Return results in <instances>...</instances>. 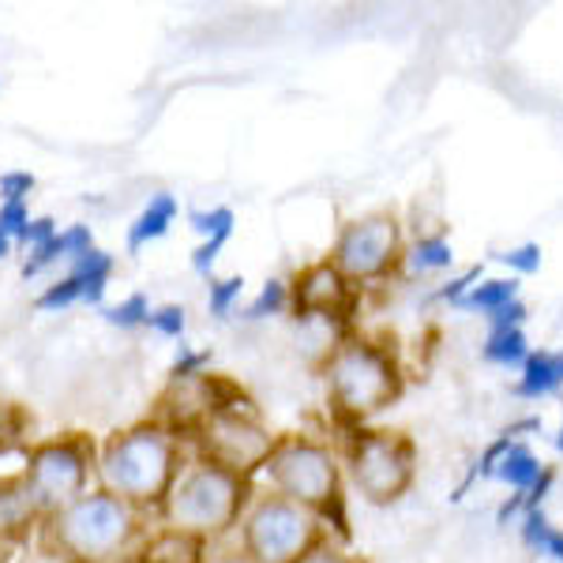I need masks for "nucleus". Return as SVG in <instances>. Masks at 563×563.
<instances>
[{
  "instance_id": "obj_16",
  "label": "nucleus",
  "mask_w": 563,
  "mask_h": 563,
  "mask_svg": "<svg viewBox=\"0 0 563 563\" xmlns=\"http://www.w3.org/2000/svg\"><path fill=\"white\" fill-rule=\"evenodd\" d=\"M95 249V238H90L87 225H68V230H57L49 241L38 244V249H31V260H26L23 275H38V271L53 267L57 260H79L87 256V252Z\"/></svg>"
},
{
  "instance_id": "obj_8",
  "label": "nucleus",
  "mask_w": 563,
  "mask_h": 563,
  "mask_svg": "<svg viewBox=\"0 0 563 563\" xmlns=\"http://www.w3.org/2000/svg\"><path fill=\"white\" fill-rule=\"evenodd\" d=\"M350 481L368 504L387 507L410 493L417 474V451L402 432L357 429L346 448Z\"/></svg>"
},
{
  "instance_id": "obj_12",
  "label": "nucleus",
  "mask_w": 563,
  "mask_h": 563,
  "mask_svg": "<svg viewBox=\"0 0 563 563\" xmlns=\"http://www.w3.org/2000/svg\"><path fill=\"white\" fill-rule=\"evenodd\" d=\"M350 301H353L350 282L334 271L331 260L305 267L294 282V305L305 316H342L350 312Z\"/></svg>"
},
{
  "instance_id": "obj_25",
  "label": "nucleus",
  "mask_w": 563,
  "mask_h": 563,
  "mask_svg": "<svg viewBox=\"0 0 563 563\" xmlns=\"http://www.w3.org/2000/svg\"><path fill=\"white\" fill-rule=\"evenodd\" d=\"M499 263H507V267L519 271V275H538V271H541V249H538V244H519V249L504 252Z\"/></svg>"
},
{
  "instance_id": "obj_29",
  "label": "nucleus",
  "mask_w": 563,
  "mask_h": 563,
  "mask_svg": "<svg viewBox=\"0 0 563 563\" xmlns=\"http://www.w3.org/2000/svg\"><path fill=\"white\" fill-rule=\"evenodd\" d=\"M34 177L31 174H4L0 177V196L4 203H23V196H31Z\"/></svg>"
},
{
  "instance_id": "obj_9",
  "label": "nucleus",
  "mask_w": 563,
  "mask_h": 563,
  "mask_svg": "<svg viewBox=\"0 0 563 563\" xmlns=\"http://www.w3.org/2000/svg\"><path fill=\"white\" fill-rule=\"evenodd\" d=\"M192 435H196L199 462H211V466L225 470V474H233V477H244V481H252L256 470L267 466L271 451H275V443H278L256 417L241 413L238 406L214 410Z\"/></svg>"
},
{
  "instance_id": "obj_34",
  "label": "nucleus",
  "mask_w": 563,
  "mask_h": 563,
  "mask_svg": "<svg viewBox=\"0 0 563 563\" xmlns=\"http://www.w3.org/2000/svg\"><path fill=\"white\" fill-rule=\"evenodd\" d=\"M301 563H357L350 556V552H342L339 544H331V541H323V544H316L312 552L301 560Z\"/></svg>"
},
{
  "instance_id": "obj_15",
  "label": "nucleus",
  "mask_w": 563,
  "mask_h": 563,
  "mask_svg": "<svg viewBox=\"0 0 563 563\" xmlns=\"http://www.w3.org/2000/svg\"><path fill=\"white\" fill-rule=\"evenodd\" d=\"M563 387V350H538L522 361V376L515 384L519 398H549Z\"/></svg>"
},
{
  "instance_id": "obj_21",
  "label": "nucleus",
  "mask_w": 563,
  "mask_h": 563,
  "mask_svg": "<svg viewBox=\"0 0 563 563\" xmlns=\"http://www.w3.org/2000/svg\"><path fill=\"white\" fill-rule=\"evenodd\" d=\"M530 357V342H526L522 327H511V331H488V342H485V361L493 365H522Z\"/></svg>"
},
{
  "instance_id": "obj_6",
  "label": "nucleus",
  "mask_w": 563,
  "mask_h": 563,
  "mask_svg": "<svg viewBox=\"0 0 563 563\" xmlns=\"http://www.w3.org/2000/svg\"><path fill=\"white\" fill-rule=\"evenodd\" d=\"M323 541L320 515L278 493L256 496L241 519V552L256 563H301Z\"/></svg>"
},
{
  "instance_id": "obj_24",
  "label": "nucleus",
  "mask_w": 563,
  "mask_h": 563,
  "mask_svg": "<svg viewBox=\"0 0 563 563\" xmlns=\"http://www.w3.org/2000/svg\"><path fill=\"white\" fill-rule=\"evenodd\" d=\"M147 316H151L147 297L135 294V297H129V301L117 305L113 312H109V323H117V327H147Z\"/></svg>"
},
{
  "instance_id": "obj_22",
  "label": "nucleus",
  "mask_w": 563,
  "mask_h": 563,
  "mask_svg": "<svg viewBox=\"0 0 563 563\" xmlns=\"http://www.w3.org/2000/svg\"><path fill=\"white\" fill-rule=\"evenodd\" d=\"M455 263V249H451L443 238H424L413 244L410 252V271L413 275H429V271H443Z\"/></svg>"
},
{
  "instance_id": "obj_23",
  "label": "nucleus",
  "mask_w": 563,
  "mask_h": 563,
  "mask_svg": "<svg viewBox=\"0 0 563 563\" xmlns=\"http://www.w3.org/2000/svg\"><path fill=\"white\" fill-rule=\"evenodd\" d=\"M31 417L23 406L15 402H0V455H12L15 448H23L26 432H31Z\"/></svg>"
},
{
  "instance_id": "obj_27",
  "label": "nucleus",
  "mask_w": 563,
  "mask_h": 563,
  "mask_svg": "<svg viewBox=\"0 0 563 563\" xmlns=\"http://www.w3.org/2000/svg\"><path fill=\"white\" fill-rule=\"evenodd\" d=\"M244 294V278H225V282H214L211 286V312L214 316H230L233 301Z\"/></svg>"
},
{
  "instance_id": "obj_37",
  "label": "nucleus",
  "mask_w": 563,
  "mask_h": 563,
  "mask_svg": "<svg viewBox=\"0 0 563 563\" xmlns=\"http://www.w3.org/2000/svg\"><path fill=\"white\" fill-rule=\"evenodd\" d=\"M12 244H15V241H12V238H8V233H4V230H0V260H4V256H8V252H12Z\"/></svg>"
},
{
  "instance_id": "obj_18",
  "label": "nucleus",
  "mask_w": 563,
  "mask_h": 563,
  "mask_svg": "<svg viewBox=\"0 0 563 563\" xmlns=\"http://www.w3.org/2000/svg\"><path fill=\"white\" fill-rule=\"evenodd\" d=\"M541 474H544V466H541L538 459H533V451L522 448V443H511V451L499 459V466H496L493 477L507 481V485H511V493L526 496L541 481Z\"/></svg>"
},
{
  "instance_id": "obj_10",
  "label": "nucleus",
  "mask_w": 563,
  "mask_h": 563,
  "mask_svg": "<svg viewBox=\"0 0 563 563\" xmlns=\"http://www.w3.org/2000/svg\"><path fill=\"white\" fill-rule=\"evenodd\" d=\"M334 271L346 282H376L390 275L398 260H402V225L390 211H372L342 225L334 238L331 256Z\"/></svg>"
},
{
  "instance_id": "obj_35",
  "label": "nucleus",
  "mask_w": 563,
  "mask_h": 563,
  "mask_svg": "<svg viewBox=\"0 0 563 563\" xmlns=\"http://www.w3.org/2000/svg\"><path fill=\"white\" fill-rule=\"evenodd\" d=\"M203 563H256V560L244 556L241 549H207Z\"/></svg>"
},
{
  "instance_id": "obj_5",
  "label": "nucleus",
  "mask_w": 563,
  "mask_h": 563,
  "mask_svg": "<svg viewBox=\"0 0 563 563\" xmlns=\"http://www.w3.org/2000/svg\"><path fill=\"white\" fill-rule=\"evenodd\" d=\"M263 470H267L271 488H275L278 496L308 507V511L320 515L323 522L331 519V515L339 526L346 522L342 519L339 462H334V455L323 443L305 440V435H282Z\"/></svg>"
},
{
  "instance_id": "obj_4",
  "label": "nucleus",
  "mask_w": 563,
  "mask_h": 563,
  "mask_svg": "<svg viewBox=\"0 0 563 563\" xmlns=\"http://www.w3.org/2000/svg\"><path fill=\"white\" fill-rule=\"evenodd\" d=\"M327 398L342 421L365 424L402 395L398 365L372 342H342L323 365Z\"/></svg>"
},
{
  "instance_id": "obj_3",
  "label": "nucleus",
  "mask_w": 563,
  "mask_h": 563,
  "mask_svg": "<svg viewBox=\"0 0 563 563\" xmlns=\"http://www.w3.org/2000/svg\"><path fill=\"white\" fill-rule=\"evenodd\" d=\"M252 504V481L233 477L211 462H192L185 466L162 504V519L169 530L192 533L199 541H218L233 530Z\"/></svg>"
},
{
  "instance_id": "obj_11",
  "label": "nucleus",
  "mask_w": 563,
  "mask_h": 563,
  "mask_svg": "<svg viewBox=\"0 0 563 563\" xmlns=\"http://www.w3.org/2000/svg\"><path fill=\"white\" fill-rule=\"evenodd\" d=\"M109 275H113V256L102 249H90L87 256L76 260V267H71L57 286L45 289V294L38 297V308L42 312H57V308H68L76 301L102 305Z\"/></svg>"
},
{
  "instance_id": "obj_20",
  "label": "nucleus",
  "mask_w": 563,
  "mask_h": 563,
  "mask_svg": "<svg viewBox=\"0 0 563 563\" xmlns=\"http://www.w3.org/2000/svg\"><path fill=\"white\" fill-rule=\"evenodd\" d=\"M522 541H526V549H533V552H541V556H552V560L563 563V533L556 530V526H549L541 507H538V511H526Z\"/></svg>"
},
{
  "instance_id": "obj_30",
  "label": "nucleus",
  "mask_w": 563,
  "mask_h": 563,
  "mask_svg": "<svg viewBox=\"0 0 563 563\" xmlns=\"http://www.w3.org/2000/svg\"><path fill=\"white\" fill-rule=\"evenodd\" d=\"M481 271H485V267H470V271H466V275H462V278L448 282V286L440 289V301H448V305H455V308H459V301H462V297L470 294V289H474V282L481 278Z\"/></svg>"
},
{
  "instance_id": "obj_2",
  "label": "nucleus",
  "mask_w": 563,
  "mask_h": 563,
  "mask_svg": "<svg viewBox=\"0 0 563 563\" xmlns=\"http://www.w3.org/2000/svg\"><path fill=\"white\" fill-rule=\"evenodd\" d=\"M42 549L65 563H124L143 541V515L106 488H90L38 526Z\"/></svg>"
},
{
  "instance_id": "obj_1",
  "label": "nucleus",
  "mask_w": 563,
  "mask_h": 563,
  "mask_svg": "<svg viewBox=\"0 0 563 563\" xmlns=\"http://www.w3.org/2000/svg\"><path fill=\"white\" fill-rule=\"evenodd\" d=\"M180 443L158 421H135L129 429H117L106 435L98 448L95 474L109 496L124 499L135 511L162 507L180 474Z\"/></svg>"
},
{
  "instance_id": "obj_36",
  "label": "nucleus",
  "mask_w": 563,
  "mask_h": 563,
  "mask_svg": "<svg viewBox=\"0 0 563 563\" xmlns=\"http://www.w3.org/2000/svg\"><path fill=\"white\" fill-rule=\"evenodd\" d=\"M0 563H15V544L0 541Z\"/></svg>"
},
{
  "instance_id": "obj_28",
  "label": "nucleus",
  "mask_w": 563,
  "mask_h": 563,
  "mask_svg": "<svg viewBox=\"0 0 563 563\" xmlns=\"http://www.w3.org/2000/svg\"><path fill=\"white\" fill-rule=\"evenodd\" d=\"M147 327H154V331L169 334V339H180V331H185V308L169 305V308H158V312L147 316Z\"/></svg>"
},
{
  "instance_id": "obj_33",
  "label": "nucleus",
  "mask_w": 563,
  "mask_h": 563,
  "mask_svg": "<svg viewBox=\"0 0 563 563\" xmlns=\"http://www.w3.org/2000/svg\"><path fill=\"white\" fill-rule=\"evenodd\" d=\"M53 233H57V222H53V218H31V225H26L23 230V244H31V249H38V244H45L53 238Z\"/></svg>"
},
{
  "instance_id": "obj_38",
  "label": "nucleus",
  "mask_w": 563,
  "mask_h": 563,
  "mask_svg": "<svg viewBox=\"0 0 563 563\" xmlns=\"http://www.w3.org/2000/svg\"><path fill=\"white\" fill-rule=\"evenodd\" d=\"M556 448L563 451V424H560V435H556Z\"/></svg>"
},
{
  "instance_id": "obj_19",
  "label": "nucleus",
  "mask_w": 563,
  "mask_h": 563,
  "mask_svg": "<svg viewBox=\"0 0 563 563\" xmlns=\"http://www.w3.org/2000/svg\"><path fill=\"white\" fill-rule=\"evenodd\" d=\"M511 301H519V282H515V278H493V282H485V286L470 289V294L459 301V308H470V312L493 316V312L507 308Z\"/></svg>"
},
{
  "instance_id": "obj_7",
  "label": "nucleus",
  "mask_w": 563,
  "mask_h": 563,
  "mask_svg": "<svg viewBox=\"0 0 563 563\" xmlns=\"http://www.w3.org/2000/svg\"><path fill=\"white\" fill-rule=\"evenodd\" d=\"M95 462L98 451L84 432H68L57 435V440H42L34 448H26V462L20 474L26 488H31V499L42 519L65 511L68 504H76L79 496L90 493Z\"/></svg>"
},
{
  "instance_id": "obj_32",
  "label": "nucleus",
  "mask_w": 563,
  "mask_h": 563,
  "mask_svg": "<svg viewBox=\"0 0 563 563\" xmlns=\"http://www.w3.org/2000/svg\"><path fill=\"white\" fill-rule=\"evenodd\" d=\"M230 233H233V230H222V233H214V238H207L203 249L196 252L192 267H196V271H203V275H207V271H211V263L218 260V252H222V244L230 241Z\"/></svg>"
},
{
  "instance_id": "obj_13",
  "label": "nucleus",
  "mask_w": 563,
  "mask_h": 563,
  "mask_svg": "<svg viewBox=\"0 0 563 563\" xmlns=\"http://www.w3.org/2000/svg\"><path fill=\"white\" fill-rule=\"evenodd\" d=\"M38 526H42V515H38V507H34L23 474L20 470L4 474L0 477V541L20 549Z\"/></svg>"
},
{
  "instance_id": "obj_17",
  "label": "nucleus",
  "mask_w": 563,
  "mask_h": 563,
  "mask_svg": "<svg viewBox=\"0 0 563 563\" xmlns=\"http://www.w3.org/2000/svg\"><path fill=\"white\" fill-rule=\"evenodd\" d=\"M174 218H177V199L169 196V192H158L147 207H143V214L132 222V230H129V249H132V252H140L143 244L166 238L169 225H174Z\"/></svg>"
},
{
  "instance_id": "obj_31",
  "label": "nucleus",
  "mask_w": 563,
  "mask_h": 563,
  "mask_svg": "<svg viewBox=\"0 0 563 563\" xmlns=\"http://www.w3.org/2000/svg\"><path fill=\"white\" fill-rule=\"evenodd\" d=\"M488 323H493V331H511V327H522L526 323V305L511 301L507 308H499V312L488 316Z\"/></svg>"
},
{
  "instance_id": "obj_14",
  "label": "nucleus",
  "mask_w": 563,
  "mask_h": 563,
  "mask_svg": "<svg viewBox=\"0 0 563 563\" xmlns=\"http://www.w3.org/2000/svg\"><path fill=\"white\" fill-rule=\"evenodd\" d=\"M207 549H211V544L192 538V533H180V530L162 526V530H154L151 538L140 541L132 563H203Z\"/></svg>"
},
{
  "instance_id": "obj_26",
  "label": "nucleus",
  "mask_w": 563,
  "mask_h": 563,
  "mask_svg": "<svg viewBox=\"0 0 563 563\" xmlns=\"http://www.w3.org/2000/svg\"><path fill=\"white\" fill-rule=\"evenodd\" d=\"M286 301H289L286 286H282V282H267V286H263V294L256 297V305L249 308V320H263L267 312H278V308H286Z\"/></svg>"
}]
</instances>
